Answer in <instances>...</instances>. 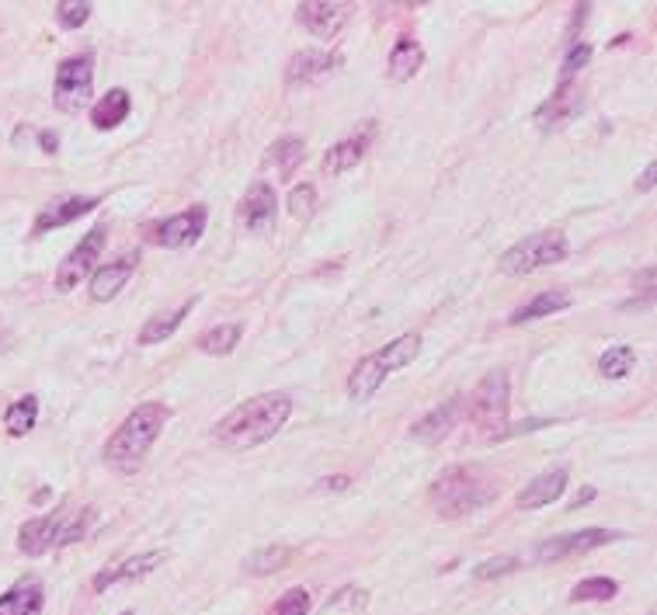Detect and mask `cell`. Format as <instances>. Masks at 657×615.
<instances>
[{
	"mask_svg": "<svg viewBox=\"0 0 657 615\" xmlns=\"http://www.w3.org/2000/svg\"><path fill=\"white\" fill-rule=\"evenodd\" d=\"M289 414H292V400L286 393H258V397L233 407L230 414L216 424L213 438L223 449H233V452L254 449V445L279 435V428L289 421Z\"/></svg>",
	"mask_w": 657,
	"mask_h": 615,
	"instance_id": "6da1fadb",
	"label": "cell"
},
{
	"mask_svg": "<svg viewBox=\"0 0 657 615\" xmlns=\"http://www.w3.org/2000/svg\"><path fill=\"white\" fill-rule=\"evenodd\" d=\"M164 424H167V407L164 404L153 400V404L136 407L133 414H129L126 421L115 428V435L108 438L105 463L112 466L115 473H122V477H133V473L146 463L150 445L160 438Z\"/></svg>",
	"mask_w": 657,
	"mask_h": 615,
	"instance_id": "7a4b0ae2",
	"label": "cell"
},
{
	"mask_svg": "<svg viewBox=\"0 0 657 615\" xmlns=\"http://www.w3.org/2000/svg\"><path fill=\"white\" fill-rule=\"evenodd\" d=\"M432 504L442 518H459L470 515V511H480L498 497V480L487 477L477 466H452L442 477L435 480L432 487Z\"/></svg>",
	"mask_w": 657,
	"mask_h": 615,
	"instance_id": "3957f363",
	"label": "cell"
},
{
	"mask_svg": "<svg viewBox=\"0 0 657 615\" xmlns=\"http://www.w3.org/2000/svg\"><path fill=\"white\" fill-rule=\"evenodd\" d=\"M94 525V508H60L49 511V515H39L32 522L21 525L18 532V546L25 556H42L56 546H70L80 543V539L91 532Z\"/></svg>",
	"mask_w": 657,
	"mask_h": 615,
	"instance_id": "277c9868",
	"label": "cell"
},
{
	"mask_svg": "<svg viewBox=\"0 0 657 615\" xmlns=\"http://www.w3.org/2000/svg\"><path fill=\"white\" fill-rule=\"evenodd\" d=\"M418 355H421V334L411 331V334L393 338L390 344H383V348L365 355L362 362L355 365L352 379H348V397L359 400V404L372 400V393L386 383V376H390L393 369H404V365H411Z\"/></svg>",
	"mask_w": 657,
	"mask_h": 615,
	"instance_id": "5b68a950",
	"label": "cell"
},
{
	"mask_svg": "<svg viewBox=\"0 0 657 615\" xmlns=\"http://www.w3.org/2000/svg\"><path fill=\"white\" fill-rule=\"evenodd\" d=\"M571 254V244L560 230H546V233H532V237L518 240L515 247H508L501 254V272L505 275H529L539 272V268H550L567 261Z\"/></svg>",
	"mask_w": 657,
	"mask_h": 615,
	"instance_id": "8992f818",
	"label": "cell"
},
{
	"mask_svg": "<svg viewBox=\"0 0 657 615\" xmlns=\"http://www.w3.org/2000/svg\"><path fill=\"white\" fill-rule=\"evenodd\" d=\"M508 400H511L508 372H501V369L487 372L470 397V421L477 424L480 431H487V435H501V428H505V421H508Z\"/></svg>",
	"mask_w": 657,
	"mask_h": 615,
	"instance_id": "52a82bcc",
	"label": "cell"
},
{
	"mask_svg": "<svg viewBox=\"0 0 657 615\" xmlns=\"http://www.w3.org/2000/svg\"><path fill=\"white\" fill-rule=\"evenodd\" d=\"M94 94V67L91 56H70V60L60 63L56 70V84H53V101L60 112H80V108L91 105Z\"/></svg>",
	"mask_w": 657,
	"mask_h": 615,
	"instance_id": "ba28073f",
	"label": "cell"
},
{
	"mask_svg": "<svg viewBox=\"0 0 657 615\" xmlns=\"http://www.w3.org/2000/svg\"><path fill=\"white\" fill-rule=\"evenodd\" d=\"M101 251H105V230H91L77 247L67 254V261L60 265L56 272V289L60 292H70L73 285H80L87 275L94 272V265L101 261Z\"/></svg>",
	"mask_w": 657,
	"mask_h": 615,
	"instance_id": "9c48e42d",
	"label": "cell"
},
{
	"mask_svg": "<svg viewBox=\"0 0 657 615\" xmlns=\"http://www.w3.org/2000/svg\"><path fill=\"white\" fill-rule=\"evenodd\" d=\"M612 539H619V532H612V529H581V532H567V536L546 539V543L536 549V556H539V560H543V563H557V560H567V556L591 553V549L612 543Z\"/></svg>",
	"mask_w": 657,
	"mask_h": 615,
	"instance_id": "30bf717a",
	"label": "cell"
},
{
	"mask_svg": "<svg viewBox=\"0 0 657 615\" xmlns=\"http://www.w3.org/2000/svg\"><path fill=\"white\" fill-rule=\"evenodd\" d=\"M202 230H206V205H192V209L167 216L164 223L153 226L150 237L160 247H192L202 237Z\"/></svg>",
	"mask_w": 657,
	"mask_h": 615,
	"instance_id": "8fae6325",
	"label": "cell"
},
{
	"mask_svg": "<svg viewBox=\"0 0 657 615\" xmlns=\"http://www.w3.org/2000/svg\"><path fill=\"white\" fill-rule=\"evenodd\" d=\"M348 14H352V4H338V0H303L296 7L299 25L310 35H317V39L338 35V28L348 21Z\"/></svg>",
	"mask_w": 657,
	"mask_h": 615,
	"instance_id": "7c38bea8",
	"label": "cell"
},
{
	"mask_svg": "<svg viewBox=\"0 0 657 615\" xmlns=\"http://www.w3.org/2000/svg\"><path fill=\"white\" fill-rule=\"evenodd\" d=\"M164 560H167V549H150V553L129 556V560L105 567L91 584H94V591H108V588H115V584H122V581H140V577L153 574V570H157Z\"/></svg>",
	"mask_w": 657,
	"mask_h": 615,
	"instance_id": "4fadbf2b",
	"label": "cell"
},
{
	"mask_svg": "<svg viewBox=\"0 0 657 615\" xmlns=\"http://www.w3.org/2000/svg\"><path fill=\"white\" fill-rule=\"evenodd\" d=\"M237 219L251 233H272L275 230V192H272V185L258 181V185L247 188L244 202H240V209H237Z\"/></svg>",
	"mask_w": 657,
	"mask_h": 615,
	"instance_id": "5bb4252c",
	"label": "cell"
},
{
	"mask_svg": "<svg viewBox=\"0 0 657 615\" xmlns=\"http://www.w3.org/2000/svg\"><path fill=\"white\" fill-rule=\"evenodd\" d=\"M341 67V53H324V49H303L289 60L286 70V84L289 87H303L313 84V80L331 77L334 70Z\"/></svg>",
	"mask_w": 657,
	"mask_h": 615,
	"instance_id": "9a60e30c",
	"label": "cell"
},
{
	"mask_svg": "<svg viewBox=\"0 0 657 615\" xmlns=\"http://www.w3.org/2000/svg\"><path fill=\"white\" fill-rule=\"evenodd\" d=\"M136 265H140V251H133L129 258L112 261V265L94 268V278H91V299L94 303H108V299L119 296L122 285L129 282V275L136 272Z\"/></svg>",
	"mask_w": 657,
	"mask_h": 615,
	"instance_id": "2e32d148",
	"label": "cell"
},
{
	"mask_svg": "<svg viewBox=\"0 0 657 615\" xmlns=\"http://www.w3.org/2000/svg\"><path fill=\"white\" fill-rule=\"evenodd\" d=\"M94 205H98V199H91V195H70V199L49 202L46 209L35 216L32 233H46V230H56V226H67V223H73V219L87 216Z\"/></svg>",
	"mask_w": 657,
	"mask_h": 615,
	"instance_id": "e0dca14e",
	"label": "cell"
},
{
	"mask_svg": "<svg viewBox=\"0 0 657 615\" xmlns=\"http://www.w3.org/2000/svg\"><path fill=\"white\" fill-rule=\"evenodd\" d=\"M567 490V470L564 466H557V470L550 473H539L532 483H525V490L518 494V508H543V504H553L560 494Z\"/></svg>",
	"mask_w": 657,
	"mask_h": 615,
	"instance_id": "ac0fdd59",
	"label": "cell"
},
{
	"mask_svg": "<svg viewBox=\"0 0 657 615\" xmlns=\"http://www.w3.org/2000/svg\"><path fill=\"white\" fill-rule=\"evenodd\" d=\"M459 414H463V400H459V397L445 400L442 407L432 410V414H428V417H421V421L414 424V428H411V435L418 438V442H438V438H445L452 428H456Z\"/></svg>",
	"mask_w": 657,
	"mask_h": 615,
	"instance_id": "d6986e66",
	"label": "cell"
},
{
	"mask_svg": "<svg viewBox=\"0 0 657 615\" xmlns=\"http://www.w3.org/2000/svg\"><path fill=\"white\" fill-rule=\"evenodd\" d=\"M303 160H306V143L303 139H296V136L275 139V143L268 146V153H265V167L279 174L282 181H289L292 174H296V167H303Z\"/></svg>",
	"mask_w": 657,
	"mask_h": 615,
	"instance_id": "ffe728a7",
	"label": "cell"
},
{
	"mask_svg": "<svg viewBox=\"0 0 657 615\" xmlns=\"http://www.w3.org/2000/svg\"><path fill=\"white\" fill-rule=\"evenodd\" d=\"M574 299H571V292H564V289H546V292H539V296H532L529 303L525 306H518L515 313L508 317V324H532V320H539V317H550V313H557V310H567Z\"/></svg>",
	"mask_w": 657,
	"mask_h": 615,
	"instance_id": "44dd1931",
	"label": "cell"
},
{
	"mask_svg": "<svg viewBox=\"0 0 657 615\" xmlns=\"http://www.w3.org/2000/svg\"><path fill=\"white\" fill-rule=\"evenodd\" d=\"M129 108H133V98H129V91H122V87H112L108 94H101V101L94 105L91 112V122L94 129H115L122 126V122L129 119Z\"/></svg>",
	"mask_w": 657,
	"mask_h": 615,
	"instance_id": "7402d4cb",
	"label": "cell"
},
{
	"mask_svg": "<svg viewBox=\"0 0 657 615\" xmlns=\"http://www.w3.org/2000/svg\"><path fill=\"white\" fill-rule=\"evenodd\" d=\"M421 63H425V49H421V42L400 39L397 46H393L390 60H386V73H390V80H397V84H407V80L421 70Z\"/></svg>",
	"mask_w": 657,
	"mask_h": 615,
	"instance_id": "603a6c76",
	"label": "cell"
},
{
	"mask_svg": "<svg viewBox=\"0 0 657 615\" xmlns=\"http://www.w3.org/2000/svg\"><path fill=\"white\" fill-rule=\"evenodd\" d=\"M365 146H369V133H359V136H352V139H341V143H334L331 150H327V157H324V171L331 174V178L352 171V167L365 157Z\"/></svg>",
	"mask_w": 657,
	"mask_h": 615,
	"instance_id": "cb8c5ba5",
	"label": "cell"
},
{
	"mask_svg": "<svg viewBox=\"0 0 657 615\" xmlns=\"http://www.w3.org/2000/svg\"><path fill=\"white\" fill-rule=\"evenodd\" d=\"M42 612V588L35 581H21L0 595V615H39Z\"/></svg>",
	"mask_w": 657,
	"mask_h": 615,
	"instance_id": "d4e9b609",
	"label": "cell"
},
{
	"mask_svg": "<svg viewBox=\"0 0 657 615\" xmlns=\"http://www.w3.org/2000/svg\"><path fill=\"white\" fill-rule=\"evenodd\" d=\"M574 94H578V91H571L567 84H560V91L553 94V98L546 101V105L536 112V122H539V126H543V129H546V126H560V122L571 119V115L581 108V101L574 98Z\"/></svg>",
	"mask_w": 657,
	"mask_h": 615,
	"instance_id": "484cf974",
	"label": "cell"
},
{
	"mask_svg": "<svg viewBox=\"0 0 657 615\" xmlns=\"http://www.w3.org/2000/svg\"><path fill=\"white\" fill-rule=\"evenodd\" d=\"M192 306H195V303H185V306H178V310L164 313V317L146 320L143 331H140V344H160V341H167V338H171V334L181 327V320L188 317V310H192Z\"/></svg>",
	"mask_w": 657,
	"mask_h": 615,
	"instance_id": "4316f807",
	"label": "cell"
},
{
	"mask_svg": "<svg viewBox=\"0 0 657 615\" xmlns=\"http://www.w3.org/2000/svg\"><path fill=\"white\" fill-rule=\"evenodd\" d=\"M633 365H637V351H633L630 344H616V348H609L602 358H598V372H602L605 379L630 376Z\"/></svg>",
	"mask_w": 657,
	"mask_h": 615,
	"instance_id": "83f0119b",
	"label": "cell"
},
{
	"mask_svg": "<svg viewBox=\"0 0 657 615\" xmlns=\"http://www.w3.org/2000/svg\"><path fill=\"white\" fill-rule=\"evenodd\" d=\"M35 417H39V400H35V397H21L18 404L7 407L4 424H7V431H11L14 438H21V435H28V431L35 428Z\"/></svg>",
	"mask_w": 657,
	"mask_h": 615,
	"instance_id": "f1b7e54d",
	"label": "cell"
},
{
	"mask_svg": "<svg viewBox=\"0 0 657 615\" xmlns=\"http://www.w3.org/2000/svg\"><path fill=\"white\" fill-rule=\"evenodd\" d=\"M292 549L289 546H268V549H258V553L247 556V574H275L289 563Z\"/></svg>",
	"mask_w": 657,
	"mask_h": 615,
	"instance_id": "f546056e",
	"label": "cell"
},
{
	"mask_svg": "<svg viewBox=\"0 0 657 615\" xmlns=\"http://www.w3.org/2000/svg\"><path fill=\"white\" fill-rule=\"evenodd\" d=\"M240 344V324H223V327H213L199 338V348L206 355H230L233 348Z\"/></svg>",
	"mask_w": 657,
	"mask_h": 615,
	"instance_id": "4dcf8cb0",
	"label": "cell"
},
{
	"mask_svg": "<svg viewBox=\"0 0 657 615\" xmlns=\"http://www.w3.org/2000/svg\"><path fill=\"white\" fill-rule=\"evenodd\" d=\"M619 591V584L612 577H588V581L574 584L571 602H612Z\"/></svg>",
	"mask_w": 657,
	"mask_h": 615,
	"instance_id": "1f68e13d",
	"label": "cell"
},
{
	"mask_svg": "<svg viewBox=\"0 0 657 615\" xmlns=\"http://www.w3.org/2000/svg\"><path fill=\"white\" fill-rule=\"evenodd\" d=\"M317 212V188L313 185H296L289 192V216L292 219H310Z\"/></svg>",
	"mask_w": 657,
	"mask_h": 615,
	"instance_id": "d6a6232c",
	"label": "cell"
},
{
	"mask_svg": "<svg viewBox=\"0 0 657 615\" xmlns=\"http://www.w3.org/2000/svg\"><path fill=\"white\" fill-rule=\"evenodd\" d=\"M306 612H310V595H306V588H292L272 605L268 615H306Z\"/></svg>",
	"mask_w": 657,
	"mask_h": 615,
	"instance_id": "836d02e7",
	"label": "cell"
},
{
	"mask_svg": "<svg viewBox=\"0 0 657 615\" xmlns=\"http://www.w3.org/2000/svg\"><path fill=\"white\" fill-rule=\"evenodd\" d=\"M87 18H91V4H84V0H77V4H70V0L56 4V21L63 28H80Z\"/></svg>",
	"mask_w": 657,
	"mask_h": 615,
	"instance_id": "e575fe53",
	"label": "cell"
},
{
	"mask_svg": "<svg viewBox=\"0 0 657 615\" xmlns=\"http://www.w3.org/2000/svg\"><path fill=\"white\" fill-rule=\"evenodd\" d=\"M518 567L515 556H498V560H484L477 567V577L480 581H487V577H501V574H511V570Z\"/></svg>",
	"mask_w": 657,
	"mask_h": 615,
	"instance_id": "d590c367",
	"label": "cell"
},
{
	"mask_svg": "<svg viewBox=\"0 0 657 615\" xmlns=\"http://www.w3.org/2000/svg\"><path fill=\"white\" fill-rule=\"evenodd\" d=\"M588 60H591V46H588V42H578V46H574L571 53H567V60H564V84H567V80H571L574 73H578Z\"/></svg>",
	"mask_w": 657,
	"mask_h": 615,
	"instance_id": "8d00e7d4",
	"label": "cell"
},
{
	"mask_svg": "<svg viewBox=\"0 0 657 615\" xmlns=\"http://www.w3.org/2000/svg\"><path fill=\"white\" fill-rule=\"evenodd\" d=\"M654 178H657V164H647L644 174H640V181H637L640 192H651V188H654Z\"/></svg>",
	"mask_w": 657,
	"mask_h": 615,
	"instance_id": "74e56055",
	"label": "cell"
},
{
	"mask_svg": "<svg viewBox=\"0 0 657 615\" xmlns=\"http://www.w3.org/2000/svg\"><path fill=\"white\" fill-rule=\"evenodd\" d=\"M320 483H324V487H331V490H345L352 480H348V477H327V480H320Z\"/></svg>",
	"mask_w": 657,
	"mask_h": 615,
	"instance_id": "f35d334b",
	"label": "cell"
},
{
	"mask_svg": "<svg viewBox=\"0 0 657 615\" xmlns=\"http://www.w3.org/2000/svg\"><path fill=\"white\" fill-rule=\"evenodd\" d=\"M42 146H46V153H56V133H42Z\"/></svg>",
	"mask_w": 657,
	"mask_h": 615,
	"instance_id": "ab89813d",
	"label": "cell"
},
{
	"mask_svg": "<svg viewBox=\"0 0 657 615\" xmlns=\"http://www.w3.org/2000/svg\"><path fill=\"white\" fill-rule=\"evenodd\" d=\"M129 615H133V612H129Z\"/></svg>",
	"mask_w": 657,
	"mask_h": 615,
	"instance_id": "60d3db41",
	"label": "cell"
}]
</instances>
